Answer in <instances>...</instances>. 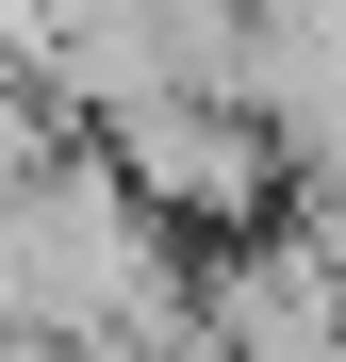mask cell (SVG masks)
Returning <instances> with one entry per match:
<instances>
[{"mask_svg": "<svg viewBox=\"0 0 346 362\" xmlns=\"http://www.w3.org/2000/svg\"><path fill=\"white\" fill-rule=\"evenodd\" d=\"M198 329H214V362H346V280L280 230H248L198 264Z\"/></svg>", "mask_w": 346, "mask_h": 362, "instance_id": "2", "label": "cell"}, {"mask_svg": "<svg viewBox=\"0 0 346 362\" xmlns=\"http://www.w3.org/2000/svg\"><path fill=\"white\" fill-rule=\"evenodd\" d=\"M83 148L132 181V214L165 230V247H182V230H198V247H248V230L280 214V148H264L231 99H198V83H149V99H115Z\"/></svg>", "mask_w": 346, "mask_h": 362, "instance_id": "1", "label": "cell"}]
</instances>
